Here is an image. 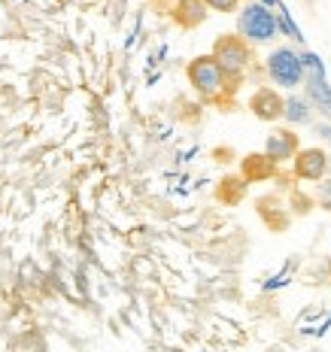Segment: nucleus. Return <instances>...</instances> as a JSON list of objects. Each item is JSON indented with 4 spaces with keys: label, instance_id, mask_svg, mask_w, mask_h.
Instances as JSON below:
<instances>
[{
    "label": "nucleus",
    "instance_id": "nucleus-1",
    "mask_svg": "<svg viewBox=\"0 0 331 352\" xmlns=\"http://www.w3.org/2000/svg\"><path fill=\"white\" fill-rule=\"evenodd\" d=\"M189 82H192V88L201 98H219L222 94V88L228 82V73L222 70V64L216 61L213 55H197L195 61H189Z\"/></svg>",
    "mask_w": 331,
    "mask_h": 352
},
{
    "label": "nucleus",
    "instance_id": "nucleus-2",
    "mask_svg": "<svg viewBox=\"0 0 331 352\" xmlns=\"http://www.w3.org/2000/svg\"><path fill=\"white\" fill-rule=\"evenodd\" d=\"M277 16L270 12V6L264 3H246L244 12L237 19V34L249 43H268L270 36H277Z\"/></svg>",
    "mask_w": 331,
    "mask_h": 352
},
{
    "label": "nucleus",
    "instance_id": "nucleus-3",
    "mask_svg": "<svg viewBox=\"0 0 331 352\" xmlns=\"http://www.w3.org/2000/svg\"><path fill=\"white\" fill-rule=\"evenodd\" d=\"M213 58L222 64V70L228 76H240L249 61H253V49H249V40H244L240 34H225L213 43Z\"/></svg>",
    "mask_w": 331,
    "mask_h": 352
},
{
    "label": "nucleus",
    "instance_id": "nucleus-4",
    "mask_svg": "<svg viewBox=\"0 0 331 352\" xmlns=\"http://www.w3.org/2000/svg\"><path fill=\"white\" fill-rule=\"evenodd\" d=\"M268 73L277 85L295 88L304 79V61H301V55H295V49H274L268 55Z\"/></svg>",
    "mask_w": 331,
    "mask_h": 352
},
{
    "label": "nucleus",
    "instance_id": "nucleus-5",
    "mask_svg": "<svg viewBox=\"0 0 331 352\" xmlns=\"http://www.w3.org/2000/svg\"><path fill=\"white\" fill-rule=\"evenodd\" d=\"M249 109H253L255 119L261 122H277L286 113V98H279L274 88H259V91L249 98Z\"/></svg>",
    "mask_w": 331,
    "mask_h": 352
},
{
    "label": "nucleus",
    "instance_id": "nucleus-6",
    "mask_svg": "<svg viewBox=\"0 0 331 352\" xmlns=\"http://www.w3.org/2000/svg\"><path fill=\"white\" fill-rule=\"evenodd\" d=\"M328 167H331L328 155L322 149H301L295 155V176H298V179L319 182V179H325Z\"/></svg>",
    "mask_w": 331,
    "mask_h": 352
},
{
    "label": "nucleus",
    "instance_id": "nucleus-7",
    "mask_svg": "<svg viewBox=\"0 0 331 352\" xmlns=\"http://www.w3.org/2000/svg\"><path fill=\"white\" fill-rule=\"evenodd\" d=\"M264 155L270 161H277V164L295 158L298 155V134H292V131H286V128L274 131V134L268 137V143H264Z\"/></svg>",
    "mask_w": 331,
    "mask_h": 352
},
{
    "label": "nucleus",
    "instance_id": "nucleus-8",
    "mask_svg": "<svg viewBox=\"0 0 331 352\" xmlns=\"http://www.w3.org/2000/svg\"><path fill=\"white\" fill-rule=\"evenodd\" d=\"M207 0H176V10H173V21L186 31L197 28L204 19H207Z\"/></svg>",
    "mask_w": 331,
    "mask_h": 352
},
{
    "label": "nucleus",
    "instance_id": "nucleus-9",
    "mask_svg": "<svg viewBox=\"0 0 331 352\" xmlns=\"http://www.w3.org/2000/svg\"><path fill=\"white\" fill-rule=\"evenodd\" d=\"M283 119H289L292 124H307V122L313 119L310 104H307V100H301V98H286V113H283Z\"/></svg>",
    "mask_w": 331,
    "mask_h": 352
},
{
    "label": "nucleus",
    "instance_id": "nucleus-10",
    "mask_svg": "<svg viewBox=\"0 0 331 352\" xmlns=\"http://www.w3.org/2000/svg\"><path fill=\"white\" fill-rule=\"evenodd\" d=\"M307 91H310V98L322 107V113L331 116V88L322 82V73H313V79H310V85H307Z\"/></svg>",
    "mask_w": 331,
    "mask_h": 352
},
{
    "label": "nucleus",
    "instance_id": "nucleus-11",
    "mask_svg": "<svg viewBox=\"0 0 331 352\" xmlns=\"http://www.w3.org/2000/svg\"><path fill=\"white\" fill-rule=\"evenodd\" d=\"M274 164H277V161H270L268 155H249V161L244 164V170L249 176H259V173H268Z\"/></svg>",
    "mask_w": 331,
    "mask_h": 352
},
{
    "label": "nucleus",
    "instance_id": "nucleus-12",
    "mask_svg": "<svg viewBox=\"0 0 331 352\" xmlns=\"http://www.w3.org/2000/svg\"><path fill=\"white\" fill-rule=\"evenodd\" d=\"M207 6L216 12H234L240 6V0H207Z\"/></svg>",
    "mask_w": 331,
    "mask_h": 352
},
{
    "label": "nucleus",
    "instance_id": "nucleus-13",
    "mask_svg": "<svg viewBox=\"0 0 331 352\" xmlns=\"http://www.w3.org/2000/svg\"><path fill=\"white\" fill-rule=\"evenodd\" d=\"M319 204L325 210H331V179H325V182L319 179Z\"/></svg>",
    "mask_w": 331,
    "mask_h": 352
},
{
    "label": "nucleus",
    "instance_id": "nucleus-14",
    "mask_svg": "<svg viewBox=\"0 0 331 352\" xmlns=\"http://www.w3.org/2000/svg\"><path fill=\"white\" fill-rule=\"evenodd\" d=\"M261 3H264V6H274V3H277V0H261Z\"/></svg>",
    "mask_w": 331,
    "mask_h": 352
},
{
    "label": "nucleus",
    "instance_id": "nucleus-15",
    "mask_svg": "<svg viewBox=\"0 0 331 352\" xmlns=\"http://www.w3.org/2000/svg\"><path fill=\"white\" fill-rule=\"evenodd\" d=\"M328 164H331V155H328Z\"/></svg>",
    "mask_w": 331,
    "mask_h": 352
}]
</instances>
